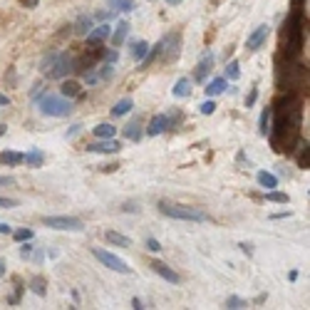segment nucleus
I'll use <instances>...</instances> for the list:
<instances>
[{
  "label": "nucleus",
  "instance_id": "1",
  "mask_svg": "<svg viewBox=\"0 0 310 310\" xmlns=\"http://www.w3.org/2000/svg\"><path fill=\"white\" fill-rule=\"evenodd\" d=\"M70 70H72V57L67 52H50L43 60V72L47 75V80H62Z\"/></svg>",
  "mask_w": 310,
  "mask_h": 310
},
{
  "label": "nucleus",
  "instance_id": "2",
  "mask_svg": "<svg viewBox=\"0 0 310 310\" xmlns=\"http://www.w3.org/2000/svg\"><path fill=\"white\" fill-rule=\"evenodd\" d=\"M159 211L164 216H169V219H177V221H196V223L206 221V214L199 211V209H194V206H181V204H167V201H162Z\"/></svg>",
  "mask_w": 310,
  "mask_h": 310
},
{
  "label": "nucleus",
  "instance_id": "3",
  "mask_svg": "<svg viewBox=\"0 0 310 310\" xmlns=\"http://www.w3.org/2000/svg\"><path fill=\"white\" fill-rule=\"evenodd\" d=\"M40 112L45 117H67L72 112V104L70 99L65 97H57V94H43L40 97Z\"/></svg>",
  "mask_w": 310,
  "mask_h": 310
},
{
  "label": "nucleus",
  "instance_id": "4",
  "mask_svg": "<svg viewBox=\"0 0 310 310\" xmlns=\"http://www.w3.org/2000/svg\"><path fill=\"white\" fill-rule=\"evenodd\" d=\"M92 256H94L102 266H107L109 270H117V273H129V270H132V268H129V266L119 258V256H114V253H109V251L94 248V251H92Z\"/></svg>",
  "mask_w": 310,
  "mask_h": 310
},
{
  "label": "nucleus",
  "instance_id": "5",
  "mask_svg": "<svg viewBox=\"0 0 310 310\" xmlns=\"http://www.w3.org/2000/svg\"><path fill=\"white\" fill-rule=\"evenodd\" d=\"M45 226L57 228V231H82V221L75 216H45Z\"/></svg>",
  "mask_w": 310,
  "mask_h": 310
},
{
  "label": "nucleus",
  "instance_id": "6",
  "mask_svg": "<svg viewBox=\"0 0 310 310\" xmlns=\"http://www.w3.org/2000/svg\"><path fill=\"white\" fill-rule=\"evenodd\" d=\"M268 33H270V28L268 25H258L251 35H248V40H246V47H248V52H256V50H261L263 47V43L268 40Z\"/></svg>",
  "mask_w": 310,
  "mask_h": 310
},
{
  "label": "nucleus",
  "instance_id": "7",
  "mask_svg": "<svg viewBox=\"0 0 310 310\" xmlns=\"http://www.w3.org/2000/svg\"><path fill=\"white\" fill-rule=\"evenodd\" d=\"M179 45H181V38H179L177 33H172V35H167V40H162V47H164V57H167V62L177 60V55H179Z\"/></svg>",
  "mask_w": 310,
  "mask_h": 310
},
{
  "label": "nucleus",
  "instance_id": "8",
  "mask_svg": "<svg viewBox=\"0 0 310 310\" xmlns=\"http://www.w3.org/2000/svg\"><path fill=\"white\" fill-rule=\"evenodd\" d=\"M149 266H151V270H154V273L162 275V278H164V280H169V283H179V280H181V275H179L177 270H172V268H169L167 263H162V261H151Z\"/></svg>",
  "mask_w": 310,
  "mask_h": 310
},
{
  "label": "nucleus",
  "instance_id": "9",
  "mask_svg": "<svg viewBox=\"0 0 310 310\" xmlns=\"http://www.w3.org/2000/svg\"><path fill=\"white\" fill-rule=\"evenodd\" d=\"M119 149L122 146L114 139H107V141H99V144H87V151H94V154H117Z\"/></svg>",
  "mask_w": 310,
  "mask_h": 310
},
{
  "label": "nucleus",
  "instance_id": "10",
  "mask_svg": "<svg viewBox=\"0 0 310 310\" xmlns=\"http://www.w3.org/2000/svg\"><path fill=\"white\" fill-rule=\"evenodd\" d=\"M167 127H169V117H167V114H157V117H151V122H149V127H146V134H149V136H157V134H162Z\"/></svg>",
  "mask_w": 310,
  "mask_h": 310
},
{
  "label": "nucleus",
  "instance_id": "11",
  "mask_svg": "<svg viewBox=\"0 0 310 310\" xmlns=\"http://www.w3.org/2000/svg\"><path fill=\"white\" fill-rule=\"evenodd\" d=\"M109 35H112V28H109L107 23H102V25H97L94 30H89V33H87V43H89V45H94V43L107 40Z\"/></svg>",
  "mask_w": 310,
  "mask_h": 310
},
{
  "label": "nucleus",
  "instance_id": "12",
  "mask_svg": "<svg viewBox=\"0 0 310 310\" xmlns=\"http://www.w3.org/2000/svg\"><path fill=\"white\" fill-rule=\"evenodd\" d=\"M211 70H214V55H211V52H206V55L201 57L199 67H196V75H194V80L204 82V80H206V75H209Z\"/></svg>",
  "mask_w": 310,
  "mask_h": 310
},
{
  "label": "nucleus",
  "instance_id": "13",
  "mask_svg": "<svg viewBox=\"0 0 310 310\" xmlns=\"http://www.w3.org/2000/svg\"><path fill=\"white\" fill-rule=\"evenodd\" d=\"M104 238H107V243L119 246V248H129V246H132V238H129V236H122V233H117V231H104Z\"/></svg>",
  "mask_w": 310,
  "mask_h": 310
},
{
  "label": "nucleus",
  "instance_id": "14",
  "mask_svg": "<svg viewBox=\"0 0 310 310\" xmlns=\"http://www.w3.org/2000/svg\"><path fill=\"white\" fill-rule=\"evenodd\" d=\"M0 164L18 167V164H23V154H20V151H13V149H5V151H0Z\"/></svg>",
  "mask_w": 310,
  "mask_h": 310
},
{
  "label": "nucleus",
  "instance_id": "15",
  "mask_svg": "<svg viewBox=\"0 0 310 310\" xmlns=\"http://www.w3.org/2000/svg\"><path fill=\"white\" fill-rule=\"evenodd\" d=\"M60 92H62V97H80L82 85H80V82H75V80H67V82H62Z\"/></svg>",
  "mask_w": 310,
  "mask_h": 310
},
{
  "label": "nucleus",
  "instance_id": "16",
  "mask_svg": "<svg viewBox=\"0 0 310 310\" xmlns=\"http://www.w3.org/2000/svg\"><path fill=\"white\" fill-rule=\"evenodd\" d=\"M221 92H226V77H216V80H211V82L206 85V94H209V97H216V94H221Z\"/></svg>",
  "mask_w": 310,
  "mask_h": 310
},
{
  "label": "nucleus",
  "instance_id": "17",
  "mask_svg": "<svg viewBox=\"0 0 310 310\" xmlns=\"http://www.w3.org/2000/svg\"><path fill=\"white\" fill-rule=\"evenodd\" d=\"M43 162H45V157H43V151H38V149L23 154V164H28V167H43Z\"/></svg>",
  "mask_w": 310,
  "mask_h": 310
},
{
  "label": "nucleus",
  "instance_id": "18",
  "mask_svg": "<svg viewBox=\"0 0 310 310\" xmlns=\"http://www.w3.org/2000/svg\"><path fill=\"white\" fill-rule=\"evenodd\" d=\"M132 107H134V102H132L129 97H124V99H119V102L112 107V117H124L127 112H132Z\"/></svg>",
  "mask_w": 310,
  "mask_h": 310
},
{
  "label": "nucleus",
  "instance_id": "19",
  "mask_svg": "<svg viewBox=\"0 0 310 310\" xmlns=\"http://www.w3.org/2000/svg\"><path fill=\"white\" fill-rule=\"evenodd\" d=\"M124 136L132 139V141H139V139H141V124H139V119H134V122H129V124L124 127Z\"/></svg>",
  "mask_w": 310,
  "mask_h": 310
},
{
  "label": "nucleus",
  "instance_id": "20",
  "mask_svg": "<svg viewBox=\"0 0 310 310\" xmlns=\"http://www.w3.org/2000/svg\"><path fill=\"white\" fill-rule=\"evenodd\" d=\"M146 52H149V45H146L144 40H136V43H132V57H134L136 62H141V60L146 57Z\"/></svg>",
  "mask_w": 310,
  "mask_h": 310
},
{
  "label": "nucleus",
  "instance_id": "21",
  "mask_svg": "<svg viewBox=\"0 0 310 310\" xmlns=\"http://www.w3.org/2000/svg\"><path fill=\"white\" fill-rule=\"evenodd\" d=\"M191 94V80L189 77H181L177 85H174V97H189Z\"/></svg>",
  "mask_w": 310,
  "mask_h": 310
},
{
  "label": "nucleus",
  "instance_id": "22",
  "mask_svg": "<svg viewBox=\"0 0 310 310\" xmlns=\"http://www.w3.org/2000/svg\"><path fill=\"white\" fill-rule=\"evenodd\" d=\"M258 184H261L266 191H270V189L278 186V179H275L270 172H258Z\"/></svg>",
  "mask_w": 310,
  "mask_h": 310
},
{
  "label": "nucleus",
  "instance_id": "23",
  "mask_svg": "<svg viewBox=\"0 0 310 310\" xmlns=\"http://www.w3.org/2000/svg\"><path fill=\"white\" fill-rule=\"evenodd\" d=\"M127 33H129V23H117V30H114V35H112V45H122L124 43V38H127Z\"/></svg>",
  "mask_w": 310,
  "mask_h": 310
},
{
  "label": "nucleus",
  "instance_id": "24",
  "mask_svg": "<svg viewBox=\"0 0 310 310\" xmlns=\"http://www.w3.org/2000/svg\"><path fill=\"white\" fill-rule=\"evenodd\" d=\"M92 30V18L89 15H80V20L75 23V33L77 35H87Z\"/></svg>",
  "mask_w": 310,
  "mask_h": 310
},
{
  "label": "nucleus",
  "instance_id": "25",
  "mask_svg": "<svg viewBox=\"0 0 310 310\" xmlns=\"http://www.w3.org/2000/svg\"><path fill=\"white\" fill-rule=\"evenodd\" d=\"M270 117H273V107H266L261 114V134H270Z\"/></svg>",
  "mask_w": 310,
  "mask_h": 310
},
{
  "label": "nucleus",
  "instance_id": "26",
  "mask_svg": "<svg viewBox=\"0 0 310 310\" xmlns=\"http://www.w3.org/2000/svg\"><path fill=\"white\" fill-rule=\"evenodd\" d=\"M107 5L114 8V10H127V13H132V10H134V0H107Z\"/></svg>",
  "mask_w": 310,
  "mask_h": 310
},
{
  "label": "nucleus",
  "instance_id": "27",
  "mask_svg": "<svg viewBox=\"0 0 310 310\" xmlns=\"http://www.w3.org/2000/svg\"><path fill=\"white\" fill-rule=\"evenodd\" d=\"M28 288H30L35 295H40V298L47 295V288H45V280H43V278H33V280L28 283Z\"/></svg>",
  "mask_w": 310,
  "mask_h": 310
},
{
  "label": "nucleus",
  "instance_id": "28",
  "mask_svg": "<svg viewBox=\"0 0 310 310\" xmlns=\"http://www.w3.org/2000/svg\"><path fill=\"white\" fill-rule=\"evenodd\" d=\"M114 132H117V127H112V124H97V127H94V134L102 136V139H112Z\"/></svg>",
  "mask_w": 310,
  "mask_h": 310
},
{
  "label": "nucleus",
  "instance_id": "29",
  "mask_svg": "<svg viewBox=\"0 0 310 310\" xmlns=\"http://www.w3.org/2000/svg\"><path fill=\"white\" fill-rule=\"evenodd\" d=\"M266 199H268V201H273V204H288V201H290V196H288V194H283V191H273V189L266 194Z\"/></svg>",
  "mask_w": 310,
  "mask_h": 310
},
{
  "label": "nucleus",
  "instance_id": "30",
  "mask_svg": "<svg viewBox=\"0 0 310 310\" xmlns=\"http://www.w3.org/2000/svg\"><path fill=\"white\" fill-rule=\"evenodd\" d=\"M238 75H241V67H238L236 60H231V62L226 65V77H228V80H238Z\"/></svg>",
  "mask_w": 310,
  "mask_h": 310
},
{
  "label": "nucleus",
  "instance_id": "31",
  "mask_svg": "<svg viewBox=\"0 0 310 310\" xmlns=\"http://www.w3.org/2000/svg\"><path fill=\"white\" fill-rule=\"evenodd\" d=\"M246 305H248V303H246L243 298H238V295H231V298L226 300V308H228V310H238V308H246Z\"/></svg>",
  "mask_w": 310,
  "mask_h": 310
},
{
  "label": "nucleus",
  "instance_id": "32",
  "mask_svg": "<svg viewBox=\"0 0 310 310\" xmlns=\"http://www.w3.org/2000/svg\"><path fill=\"white\" fill-rule=\"evenodd\" d=\"M199 112H201V114H214V112H216V102L206 99V102H204V104L199 107Z\"/></svg>",
  "mask_w": 310,
  "mask_h": 310
},
{
  "label": "nucleus",
  "instance_id": "33",
  "mask_svg": "<svg viewBox=\"0 0 310 310\" xmlns=\"http://www.w3.org/2000/svg\"><path fill=\"white\" fill-rule=\"evenodd\" d=\"M13 236H15V241H30V238H33V231H30V228H20V231H15Z\"/></svg>",
  "mask_w": 310,
  "mask_h": 310
},
{
  "label": "nucleus",
  "instance_id": "34",
  "mask_svg": "<svg viewBox=\"0 0 310 310\" xmlns=\"http://www.w3.org/2000/svg\"><path fill=\"white\" fill-rule=\"evenodd\" d=\"M146 248H149L151 253H159V251H162V243H159L157 238H151V236H149V238H146Z\"/></svg>",
  "mask_w": 310,
  "mask_h": 310
},
{
  "label": "nucleus",
  "instance_id": "35",
  "mask_svg": "<svg viewBox=\"0 0 310 310\" xmlns=\"http://www.w3.org/2000/svg\"><path fill=\"white\" fill-rule=\"evenodd\" d=\"M256 99H258V89L253 87V89H251V94L246 97V107H253V104H256Z\"/></svg>",
  "mask_w": 310,
  "mask_h": 310
},
{
  "label": "nucleus",
  "instance_id": "36",
  "mask_svg": "<svg viewBox=\"0 0 310 310\" xmlns=\"http://www.w3.org/2000/svg\"><path fill=\"white\" fill-rule=\"evenodd\" d=\"M13 206H18L15 199H3V196H0V209H13Z\"/></svg>",
  "mask_w": 310,
  "mask_h": 310
},
{
  "label": "nucleus",
  "instance_id": "37",
  "mask_svg": "<svg viewBox=\"0 0 310 310\" xmlns=\"http://www.w3.org/2000/svg\"><path fill=\"white\" fill-rule=\"evenodd\" d=\"M20 256H23V258H30V256H33V246H30V243H25V246L20 248Z\"/></svg>",
  "mask_w": 310,
  "mask_h": 310
},
{
  "label": "nucleus",
  "instance_id": "38",
  "mask_svg": "<svg viewBox=\"0 0 310 310\" xmlns=\"http://www.w3.org/2000/svg\"><path fill=\"white\" fill-rule=\"evenodd\" d=\"M13 184H15L13 177H0V186H13Z\"/></svg>",
  "mask_w": 310,
  "mask_h": 310
},
{
  "label": "nucleus",
  "instance_id": "39",
  "mask_svg": "<svg viewBox=\"0 0 310 310\" xmlns=\"http://www.w3.org/2000/svg\"><path fill=\"white\" fill-rule=\"evenodd\" d=\"M102 77H104V80L112 77V65H104V67H102Z\"/></svg>",
  "mask_w": 310,
  "mask_h": 310
},
{
  "label": "nucleus",
  "instance_id": "40",
  "mask_svg": "<svg viewBox=\"0 0 310 310\" xmlns=\"http://www.w3.org/2000/svg\"><path fill=\"white\" fill-rule=\"evenodd\" d=\"M300 167H303V169L308 167V146H305V151L300 154Z\"/></svg>",
  "mask_w": 310,
  "mask_h": 310
},
{
  "label": "nucleus",
  "instance_id": "41",
  "mask_svg": "<svg viewBox=\"0 0 310 310\" xmlns=\"http://www.w3.org/2000/svg\"><path fill=\"white\" fill-rule=\"evenodd\" d=\"M288 216H290V211H285V214H273L270 219H273V221H280V219H288Z\"/></svg>",
  "mask_w": 310,
  "mask_h": 310
},
{
  "label": "nucleus",
  "instance_id": "42",
  "mask_svg": "<svg viewBox=\"0 0 310 310\" xmlns=\"http://www.w3.org/2000/svg\"><path fill=\"white\" fill-rule=\"evenodd\" d=\"M104 60H109V62H114V60H117V52H104Z\"/></svg>",
  "mask_w": 310,
  "mask_h": 310
},
{
  "label": "nucleus",
  "instance_id": "43",
  "mask_svg": "<svg viewBox=\"0 0 310 310\" xmlns=\"http://www.w3.org/2000/svg\"><path fill=\"white\" fill-rule=\"evenodd\" d=\"M122 209H124V211H134V214H136V211H139V209H136V206H134V204H124V206H122Z\"/></svg>",
  "mask_w": 310,
  "mask_h": 310
},
{
  "label": "nucleus",
  "instance_id": "44",
  "mask_svg": "<svg viewBox=\"0 0 310 310\" xmlns=\"http://www.w3.org/2000/svg\"><path fill=\"white\" fill-rule=\"evenodd\" d=\"M132 308H136V310H141L144 305H141V300H139V298H134V300H132Z\"/></svg>",
  "mask_w": 310,
  "mask_h": 310
},
{
  "label": "nucleus",
  "instance_id": "45",
  "mask_svg": "<svg viewBox=\"0 0 310 310\" xmlns=\"http://www.w3.org/2000/svg\"><path fill=\"white\" fill-rule=\"evenodd\" d=\"M0 233H10V226H8V223H3V221H0Z\"/></svg>",
  "mask_w": 310,
  "mask_h": 310
},
{
  "label": "nucleus",
  "instance_id": "46",
  "mask_svg": "<svg viewBox=\"0 0 310 310\" xmlns=\"http://www.w3.org/2000/svg\"><path fill=\"white\" fill-rule=\"evenodd\" d=\"M8 104H10V99L5 94H0V107H8Z\"/></svg>",
  "mask_w": 310,
  "mask_h": 310
},
{
  "label": "nucleus",
  "instance_id": "47",
  "mask_svg": "<svg viewBox=\"0 0 310 310\" xmlns=\"http://www.w3.org/2000/svg\"><path fill=\"white\" fill-rule=\"evenodd\" d=\"M77 132H80V124H75V127H72V129H70V132H67V136H75V134H77Z\"/></svg>",
  "mask_w": 310,
  "mask_h": 310
},
{
  "label": "nucleus",
  "instance_id": "48",
  "mask_svg": "<svg viewBox=\"0 0 310 310\" xmlns=\"http://www.w3.org/2000/svg\"><path fill=\"white\" fill-rule=\"evenodd\" d=\"M23 3H25L28 8H35V5H38V0H23Z\"/></svg>",
  "mask_w": 310,
  "mask_h": 310
},
{
  "label": "nucleus",
  "instance_id": "49",
  "mask_svg": "<svg viewBox=\"0 0 310 310\" xmlns=\"http://www.w3.org/2000/svg\"><path fill=\"white\" fill-rule=\"evenodd\" d=\"M5 275V261H0V278Z\"/></svg>",
  "mask_w": 310,
  "mask_h": 310
},
{
  "label": "nucleus",
  "instance_id": "50",
  "mask_svg": "<svg viewBox=\"0 0 310 310\" xmlns=\"http://www.w3.org/2000/svg\"><path fill=\"white\" fill-rule=\"evenodd\" d=\"M167 3H169V5H179V3H181V0H167Z\"/></svg>",
  "mask_w": 310,
  "mask_h": 310
},
{
  "label": "nucleus",
  "instance_id": "51",
  "mask_svg": "<svg viewBox=\"0 0 310 310\" xmlns=\"http://www.w3.org/2000/svg\"><path fill=\"white\" fill-rule=\"evenodd\" d=\"M5 129H8L5 124H0V136H3V134H5Z\"/></svg>",
  "mask_w": 310,
  "mask_h": 310
}]
</instances>
